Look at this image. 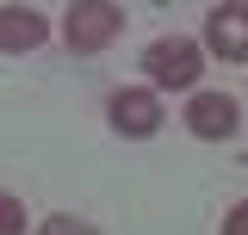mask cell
Returning <instances> with one entry per match:
<instances>
[{
    "label": "cell",
    "mask_w": 248,
    "mask_h": 235,
    "mask_svg": "<svg viewBox=\"0 0 248 235\" xmlns=\"http://www.w3.org/2000/svg\"><path fill=\"white\" fill-rule=\"evenodd\" d=\"M118 31H124V6H112V0H75L62 13V37H68L75 56H93V50L118 44Z\"/></svg>",
    "instance_id": "obj_1"
},
{
    "label": "cell",
    "mask_w": 248,
    "mask_h": 235,
    "mask_svg": "<svg viewBox=\"0 0 248 235\" xmlns=\"http://www.w3.org/2000/svg\"><path fill=\"white\" fill-rule=\"evenodd\" d=\"M143 68H149L155 87H192L205 74V50L192 37H155L149 50H143Z\"/></svg>",
    "instance_id": "obj_2"
},
{
    "label": "cell",
    "mask_w": 248,
    "mask_h": 235,
    "mask_svg": "<svg viewBox=\"0 0 248 235\" xmlns=\"http://www.w3.org/2000/svg\"><path fill=\"white\" fill-rule=\"evenodd\" d=\"M205 50L223 62H248V0L205 13Z\"/></svg>",
    "instance_id": "obj_3"
},
{
    "label": "cell",
    "mask_w": 248,
    "mask_h": 235,
    "mask_svg": "<svg viewBox=\"0 0 248 235\" xmlns=\"http://www.w3.org/2000/svg\"><path fill=\"white\" fill-rule=\"evenodd\" d=\"M236 124H242V112H236L230 93H192V105H186V130H192L199 143H230Z\"/></svg>",
    "instance_id": "obj_4"
},
{
    "label": "cell",
    "mask_w": 248,
    "mask_h": 235,
    "mask_svg": "<svg viewBox=\"0 0 248 235\" xmlns=\"http://www.w3.org/2000/svg\"><path fill=\"white\" fill-rule=\"evenodd\" d=\"M112 130L118 136H155L161 130V99H155L149 87H124V93H112Z\"/></svg>",
    "instance_id": "obj_5"
},
{
    "label": "cell",
    "mask_w": 248,
    "mask_h": 235,
    "mask_svg": "<svg viewBox=\"0 0 248 235\" xmlns=\"http://www.w3.org/2000/svg\"><path fill=\"white\" fill-rule=\"evenodd\" d=\"M50 37V19L37 13V6H0V50H13V56H25Z\"/></svg>",
    "instance_id": "obj_6"
},
{
    "label": "cell",
    "mask_w": 248,
    "mask_h": 235,
    "mask_svg": "<svg viewBox=\"0 0 248 235\" xmlns=\"http://www.w3.org/2000/svg\"><path fill=\"white\" fill-rule=\"evenodd\" d=\"M0 235H25V205L13 192H0Z\"/></svg>",
    "instance_id": "obj_7"
},
{
    "label": "cell",
    "mask_w": 248,
    "mask_h": 235,
    "mask_svg": "<svg viewBox=\"0 0 248 235\" xmlns=\"http://www.w3.org/2000/svg\"><path fill=\"white\" fill-rule=\"evenodd\" d=\"M37 235H99L93 223H81V217H44V229Z\"/></svg>",
    "instance_id": "obj_8"
},
{
    "label": "cell",
    "mask_w": 248,
    "mask_h": 235,
    "mask_svg": "<svg viewBox=\"0 0 248 235\" xmlns=\"http://www.w3.org/2000/svg\"><path fill=\"white\" fill-rule=\"evenodd\" d=\"M223 235H248V198L230 210V217H223Z\"/></svg>",
    "instance_id": "obj_9"
}]
</instances>
